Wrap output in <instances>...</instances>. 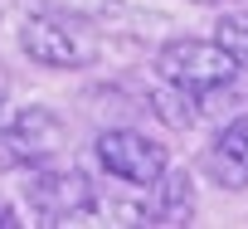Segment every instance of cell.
Wrapping results in <instances>:
<instances>
[{
    "mask_svg": "<svg viewBox=\"0 0 248 229\" xmlns=\"http://www.w3.org/2000/svg\"><path fill=\"white\" fill-rule=\"evenodd\" d=\"M156 73L185 93H204V88H219V83H233L238 64L214 44V39H170L161 54H156Z\"/></svg>",
    "mask_w": 248,
    "mask_h": 229,
    "instance_id": "3",
    "label": "cell"
},
{
    "mask_svg": "<svg viewBox=\"0 0 248 229\" xmlns=\"http://www.w3.org/2000/svg\"><path fill=\"white\" fill-rule=\"evenodd\" d=\"M151 190H156V200L146 210V224H190V214H195V176L190 171L166 166L151 180Z\"/></svg>",
    "mask_w": 248,
    "mask_h": 229,
    "instance_id": "7",
    "label": "cell"
},
{
    "mask_svg": "<svg viewBox=\"0 0 248 229\" xmlns=\"http://www.w3.org/2000/svg\"><path fill=\"white\" fill-rule=\"evenodd\" d=\"M63 142H68V127L49 107H25L10 127H0V156L20 161V166H39V161L59 156Z\"/></svg>",
    "mask_w": 248,
    "mask_h": 229,
    "instance_id": "5",
    "label": "cell"
},
{
    "mask_svg": "<svg viewBox=\"0 0 248 229\" xmlns=\"http://www.w3.org/2000/svg\"><path fill=\"white\" fill-rule=\"evenodd\" d=\"M195 5H219V0H195Z\"/></svg>",
    "mask_w": 248,
    "mask_h": 229,
    "instance_id": "11",
    "label": "cell"
},
{
    "mask_svg": "<svg viewBox=\"0 0 248 229\" xmlns=\"http://www.w3.org/2000/svg\"><path fill=\"white\" fill-rule=\"evenodd\" d=\"M146 107L156 112V117L166 122V127H190L195 117H200V107H195V93H185V88H175V83H166L161 78V88H151L146 93Z\"/></svg>",
    "mask_w": 248,
    "mask_h": 229,
    "instance_id": "8",
    "label": "cell"
},
{
    "mask_svg": "<svg viewBox=\"0 0 248 229\" xmlns=\"http://www.w3.org/2000/svg\"><path fill=\"white\" fill-rule=\"evenodd\" d=\"M214 44L238 64V68H248V15H219V25H214Z\"/></svg>",
    "mask_w": 248,
    "mask_h": 229,
    "instance_id": "9",
    "label": "cell"
},
{
    "mask_svg": "<svg viewBox=\"0 0 248 229\" xmlns=\"http://www.w3.org/2000/svg\"><path fill=\"white\" fill-rule=\"evenodd\" d=\"M93 151H97V166L112 180H127L137 190H151V180L166 171V147L151 142L137 127H107V132H97Z\"/></svg>",
    "mask_w": 248,
    "mask_h": 229,
    "instance_id": "2",
    "label": "cell"
},
{
    "mask_svg": "<svg viewBox=\"0 0 248 229\" xmlns=\"http://www.w3.org/2000/svg\"><path fill=\"white\" fill-rule=\"evenodd\" d=\"M204 171L224 190H248V117L224 122L204 147Z\"/></svg>",
    "mask_w": 248,
    "mask_h": 229,
    "instance_id": "6",
    "label": "cell"
},
{
    "mask_svg": "<svg viewBox=\"0 0 248 229\" xmlns=\"http://www.w3.org/2000/svg\"><path fill=\"white\" fill-rule=\"evenodd\" d=\"M20 49L44 68H83L97 59V39L83 25L59 20V15H30L20 30Z\"/></svg>",
    "mask_w": 248,
    "mask_h": 229,
    "instance_id": "4",
    "label": "cell"
},
{
    "mask_svg": "<svg viewBox=\"0 0 248 229\" xmlns=\"http://www.w3.org/2000/svg\"><path fill=\"white\" fill-rule=\"evenodd\" d=\"M15 224H20V219H15L10 210H0V229H15Z\"/></svg>",
    "mask_w": 248,
    "mask_h": 229,
    "instance_id": "10",
    "label": "cell"
},
{
    "mask_svg": "<svg viewBox=\"0 0 248 229\" xmlns=\"http://www.w3.org/2000/svg\"><path fill=\"white\" fill-rule=\"evenodd\" d=\"M25 200L39 214V224H78L88 214H97V190L83 171H59V166H30L25 180Z\"/></svg>",
    "mask_w": 248,
    "mask_h": 229,
    "instance_id": "1",
    "label": "cell"
}]
</instances>
